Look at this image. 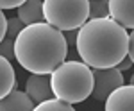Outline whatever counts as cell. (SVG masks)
Returning <instances> with one entry per match:
<instances>
[{"label":"cell","instance_id":"1","mask_svg":"<svg viewBox=\"0 0 134 111\" xmlns=\"http://www.w3.org/2000/svg\"><path fill=\"white\" fill-rule=\"evenodd\" d=\"M14 54L21 68L31 73H52L68 56L63 30L47 22L25 25L14 38Z\"/></svg>","mask_w":134,"mask_h":111},{"label":"cell","instance_id":"2","mask_svg":"<svg viewBox=\"0 0 134 111\" xmlns=\"http://www.w3.org/2000/svg\"><path fill=\"white\" fill-rule=\"evenodd\" d=\"M77 52L91 68L116 66L129 52V32L109 18L88 20L79 29Z\"/></svg>","mask_w":134,"mask_h":111},{"label":"cell","instance_id":"3","mask_svg":"<svg viewBox=\"0 0 134 111\" xmlns=\"http://www.w3.org/2000/svg\"><path fill=\"white\" fill-rule=\"evenodd\" d=\"M52 91L63 101L77 104L86 101L93 91V70L81 61H63L50 73Z\"/></svg>","mask_w":134,"mask_h":111},{"label":"cell","instance_id":"4","mask_svg":"<svg viewBox=\"0 0 134 111\" xmlns=\"http://www.w3.org/2000/svg\"><path fill=\"white\" fill-rule=\"evenodd\" d=\"M43 13L59 30L81 29L90 20V0H43Z\"/></svg>","mask_w":134,"mask_h":111},{"label":"cell","instance_id":"5","mask_svg":"<svg viewBox=\"0 0 134 111\" xmlns=\"http://www.w3.org/2000/svg\"><path fill=\"white\" fill-rule=\"evenodd\" d=\"M93 70V91L91 97L95 101H105L118 86L124 84L122 70L116 66L107 68H91Z\"/></svg>","mask_w":134,"mask_h":111},{"label":"cell","instance_id":"6","mask_svg":"<svg viewBox=\"0 0 134 111\" xmlns=\"http://www.w3.org/2000/svg\"><path fill=\"white\" fill-rule=\"evenodd\" d=\"M25 91L34 101V104H40V102L50 99L54 95L50 73H32V75H29V79L25 82Z\"/></svg>","mask_w":134,"mask_h":111},{"label":"cell","instance_id":"7","mask_svg":"<svg viewBox=\"0 0 134 111\" xmlns=\"http://www.w3.org/2000/svg\"><path fill=\"white\" fill-rule=\"evenodd\" d=\"M105 111H134V84H122L105 99Z\"/></svg>","mask_w":134,"mask_h":111},{"label":"cell","instance_id":"8","mask_svg":"<svg viewBox=\"0 0 134 111\" xmlns=\"http://www.w3.org/2000/svg\"><path fill=\"white\" fill-rule=\"evenodd\" d=\"M109 16L125 29H134V0H109Z\"/></svg>","mask_w":134,"mask_h":111},{"label":"cell","instance_id":"9","mask_svg":"<svg viewBox=\"0 0 134 111\" xmlns=\"http://www.w3.org/2000/svg\"><path fill=\"white\" fill-rule=\"evenodd\" d=\"M34 109V101L27 91H20L16 88L0 99V111H31Z\"/></svg>","mask_w":134,"mask_h":111},{"label":"cell","instance_id":"10","mask_svg":"<svg viewBox=\"0 0 134 111\" xmlns=\"http://www.w3.org/2000/svg\"><path fill=\"white\" fill-rule=\"evenodd\" d=\"M18 18L25 25L40 23L45 22V13H43V0H25L18 7Z\"/></svg>","mask_w":134,"mask_h":111},{"label":"cell","instance_id":"11","mask_svg":"<svg viewBox=\"0 0 134 111\" xmlns=\"http://www.w3.org/2000/svg\"><path fill=\"white\" fill-rule=\"evenodd\" d=\"M13 88H16V75L9 59L0 56V99L5 97Z\"/></svg>","mask_w":134,"mask_h":111},{"label":"cell","instance_id":"12","mask_svg":"<svg viewBox=\"0 0 134 111\" xmlns=\"http://www.w3.org/2000/svg\"><path fill=\"white\" fill-rule=\"evenodd\" d=\"M34 109L36 111H73V106L70 104V102L63 101V99H59V97L54 95V97H50V99L40 102Z\"/></svg>","mask_w":134,"mask_h":111},{"label":"cell","instance_id":"13","mask_svg":"<svg viewBox=\"0 0 134 111\" xmlns=\"http://www.w3.org/2000/svg\"><path fill=\"white\" fill-rule=\"evenodd\" d=\"M109 18V0H90V20Z\"/></svg>","mask_w":134,"mask_h":111},{"label":"cell","instance_id":"14","mask_svg":"<svg viewBox=\"0 0 134 111\" xmlns=\"http://www.w3.org/2000/svg\"><path fill=\"white\" fill-rule=\"evenodd\" d=\"M0 56H4L5 59L14 61L16 59V54H14V40L13 38H4L0 41Z\"/></svg>","mask_w":134,"mask_h":111},{"label":"cell","instance_id":"15","mask_svg":"<svg viewBox=\"0 0 134 111\" xmlns=\"http://www.w3.org/2000/svg\"><path fill=\"white\" fill-rule=\"evenodd\" d=\"M23 27H25V23H23L18 16H16V18H7V36H9V38L14 40L21 30H23Z\"/></svg>","mask_w":134,"mask_h":111},{"label":"cell","instance_id":"16","mask_svg":"<svg viewBox=\"0 0 134 111\" xmlns=\"http://www.w3.org/2000/svg\"><path fill=\"white\" fill-rule=\"evenodd\" d=\"M64 40L68 43V47H73L77 43V36H79V29H70V30H63Z\"/></svg>","mask_w":134,"mask_h":111},{"label":"cell","instance_id":"17","mask_svg":"<svg viewBox=\"0 0 134 111\" xmlns=\"http://www.w3.org/2000/svg\"><path fill=\"white\" fill-rule=\"evenodd\" d=\"M25 0H0V9H16Z\"/></svg>","mask_w":134,"mask_h":111},{"label":"cell","instance_id":"18","mask_svg":"<svg viewBox=\"0 0 134 111\" xmlns=\"http://www.w3.org/2000/svg\"><path fill=\"white\" fill-rule=\"evenodd\" d=\"M4 9H0V41L5 38V34H7V18H5V14L2 13Z\"/></svg>","mask_w":134,"mask_h":111},{"label":"cell","instance_id":"19","mask_svg":"<svg viewBox=\"0 0 134 111\" xmlns=\"http://www.w3.org/2000/svg\"><path fill=\"white\" fill-rule=\"evenodd\" d=\"M134 63H132V59H131V57H129V56H125L124 59L120 61V63H118V65H116V68H118V70H129V68H131V66H132Z\"/></svg>","mask_w":134,"mask_h":111},{"label":"cell","instance_id":"20","mask_svg":"<svg viewBox=\"0 0 134 111\" xmlns=\"http://www.w3.org/2000/svg\"><path fill=\"white\" fill-rule=\"evenodd\" d=\"M127 56L134 63V29H132V32H129V52H127Z\"/></svg>","mask_w":134,"mask_h":111},{"label":"cell","instance_id":"21","mask_svg":"<svg viewBox=\"0 0 134 111\" xmlns=\"http://www.w3.org/2000/svg\"><path fill=\"white\" fill-rule=\"evenodd\" d=\"M129 82H131V84H134V73L131 75V79H129Z\"/></svg>","mask_w":134,"mask_h":111}]
</instances>
